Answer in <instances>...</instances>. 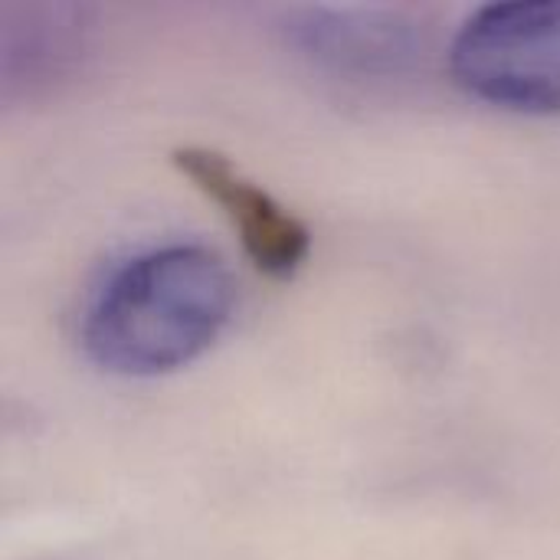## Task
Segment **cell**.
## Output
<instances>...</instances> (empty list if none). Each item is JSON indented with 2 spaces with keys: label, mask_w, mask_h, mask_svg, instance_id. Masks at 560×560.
I'll use <instances>...</instances> for the list:
<instances>
[{
  "label": "cell",
  "mask_w": 560,
  "mask_h": 560,
  "mask_svg": "<svg viewBox=\"0 0 560 560\" xmlns=\"http://www.w3.org/2000/svg\"><path fill=\"white\" fill-rule=\"evenodd\" d=\"M85 23L75 7L7 10L0 26L3 98L36 95L62 82L82 59Z\"/></svg>",
  "instance_id": "5"
},
{
  "label": "cell",
  "mask_w": 560,
  "mask_h": 560,
  "mask_svg": "<svg viewBox=\"0 0 560 560\" xmlns=\"http://www.w3.org/2000/svg\"><path fill=\"white\" fill-rule=\"evenodd\" d=\"M285 39L335 75L390 79L423 59V30L381 7H305L285 16Z\"/></svg>",
  "instance_id": "4"
},
{
  "label": "cell",
  "mask_w": 560,
  "mask_h": 560,
  "mask_svg": "<svg viewBox=\"0 0 560 560\" xmlns=\"http://www.w3.org/2000/svg\"><path fill=\"white\" fill-rule=\"evenodd\" d=\"M236 282L207 246H161L128 259L82 318V351L118 377L187 368L233 318Z\"/></svg>",
  "instance_id": "1"
},
{
  "label": "cell",
  "mask_w": 560,
  "mask_h": 560,
  "mask_svg": "<svg viewBox=\"0 0 560 560\" xmlns=\"http://www.w3.org/2000/svg\"><path fill=\"white\" fill-rule=\"evenodd\" d=\"M171 161L213 207H220L259 272L272 279H292L302 269L312 249V233L262 184L246 177L226 154L213 148L187 144L177 148Z\"/></svg>",
  "instance_id": "3"
},
{
  "label": "cell",
  "mask_w": 560,
  "mask_h": 560,
  "mask_svg": "<svg viewBox=\"0 0 560 560\" xmlns=\"http://www.w3.org/2000/svg\"><path fill=\"white\" fill-rule=\"evenodd\" d=\"M450 72L472 98L522 112H560V0L489 3L450 43Z\"/></svg>",
  "instance_id": "2"
}]
</instances>
